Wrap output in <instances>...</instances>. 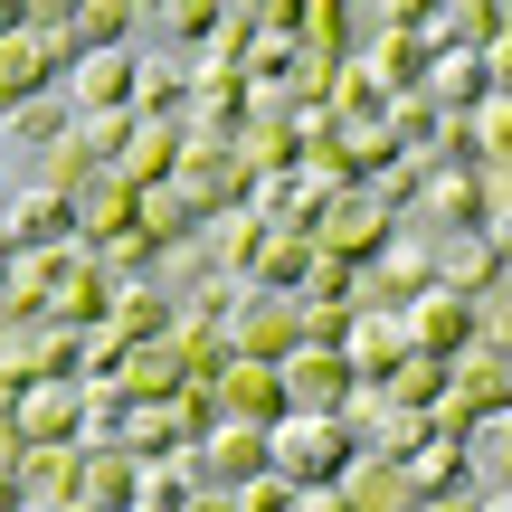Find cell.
<instances>
[{
	"label": "cell",
	"instance_id": "obj_10",
	"mask_svg": "<svg viewBox=\"0 0 512 512\" xmlns=\"http://www.w3.org/2000/svg\"><path fill=\"white\" fill-rule=\"evenodd\" d=\"M427 105L437 114H475V105H494L503 95V57H475V48H446V57H427Z\"/></svg>",
	"mask_w": 512,
	"mask_h": 512
},
{
	"label": "cell",
	"instance_id": "obj_27",
	"mask_svg": "<svg viewBox=\"0 0 512 512\" xmlns=\"http://www.w3.org/2000/svg\"><path fill=\"white\" fill-rule=\"evenodd\" d=\"M38 95H57V57L19 29V38H0V114H10V105H38Z\"/></svg>",
	"mask_w": 512,
	"mask_h": 512
},
{
	"label": "cell",
	"instance_id": "obj_23",
	"mask_svg": "<svg viewBox=\"0 0 512 512\" xmlns=\"http://www.w3.org/2000/svg\"><path fill=\"white\" fill-rule=\"evenodd\" d=\"M114 389H124L133 408H152V399H181L190 370H181V351H171V342H133V351H124V370H114Z\"/></svg>",
	"mask_w": 512,
	"mask_h": 512
},
{
	"label": "cell",
	"instance_id": "obj_3",
	"mask_svg": "<svg viewBox=\"0 0 512 512\" xmlns=\"http://www.w3.org/2000/svg\"><path fill=\"white\" fill-rule=\"evenodd\" d=\"M418 294H437V238H427V228H399V238L361 266V304L370 313H408Z\"/></svg>",
	"mask_w": 512,
	"mask_h": 512
},
{
	"label": "cell",
	"instance_id": "obj_32",
	"mask_svg": "<svg viewBox=\"0 0 512 512\" xmlns=\"http://www.w3.org/2000/svg\"><path fill=\"white\" fill-rule=\"evenodd\" d=\"M181 446H190V427H181V408H171V399H152V408H133V418H124V456L133 465H143V456H181Z\"/></svg>",
	"mask_w": 512,
	"mask_h": 512
},
{
	"label": "cell",
	"instance_id": "obj_34",
	"mask_svg": "<svg viewBox=\"0 0 512 512\" xmlns=\"http://www.w3.org/2000/svg\"><path fill=\"white\" fill-rule=\"evenodd\" d=\"M67 124H76V114H67V95H38V105H10V114H0V143H19V152H48Z\"/></svg>",
	"mask_w": 512,
	"mask_h": 512
},
{
	"label": "cell",
	"instance_id": "obj_41",
	"mask_svg": "<svg viewBox=\"0 0 512 512\" xmlns=\"http://www.w3.org/2000/svg\"><path fill=\"white\" fill-rule=\"evenodd\" d=\"M238 512H304V494L285 475H256V484H238Z\"/></svg>",
	"mask_w": 512,
	"mask_h": 512
},
{
	"label": "cell",
	"instance_id": "obj_9",
	"mask_svg": "<svg viewBox=\"0 0 512 512\" xmlns=\"http://www.w3.org/2000/svg\"><path fill=\"white\" fill-rule=\"evenodd\" d=\"M0 228H10L19 256H29V247H76V200H67V190H48V181L0 190Z\"/></svg>",
	"mask_w": 512,
	"mask_h": 512
},
{
	"label": "cell",
	"instance_id": "obj_29",
	"mask_svg": "<svg viewBox=\"0 0 512 512\" xmlns=\"http://www.w3.org/2000/svg\"><path fill=\"white\" fill-rule=\"evenodd\" d=\"M323 114H332V124H380L389 95H380V76H370L361 57H342V67H332V86H323Z\"/></svg>",
	"mask_w": 512,
	"mask_h": 512
},
{
	"label": "cell",
	"instance_id": "obj_15",
	"mask_svg": "<svg viewBox=\"0 0 512 512\" xmlns=\"http://www.w3.org/2000/svg\"><path fill=\"white\" fill-rule=\"evenodd\" d=\"M399 323H408V351H427V361H465L475 351V304H456V294H418Z\"/></svg>",
	"mask_w": 512,
	"mask_h": 512
},
{
	"label": "cell",
	"instance_id": "obj_1",
	"mask_svg": "<svg viewBox=\"0 0 512 512\" xmlns=\"http://www.w3.org/2000/svg\"><path fill=\"white\" fill-rule=\"evenodd\" d=\"M266 475H285L294 494H332V484L351 475V427L342 418H275L266 427Z\"/></svg>",
	"mask_w": 512,
	"mask_h": 512
},
{
	"label": "cell",
	"instance_id": "obj_30",
	"mask_svg": "<svg viewBox=\"0 0 512 512\" xmlns=\"http://www.w3.org/2000/svg\"><path fill=\"white\" fill-rule=\"evenodd\" d=\"M190 494H200V484H190L181 456H143L133 465V512H190Z\"/></svg>",
	"mask_w": 512,
	"mask_h": 512
},
{
	"label": "cell",
	"instance_id": "obj_18",
	"mask_svg": "<svg viewBox=\"0 0 512 512\" xmlns=\"http://www.w3.org/2000/svg\"><path fill=\"white\" fill-rule=\"evenodd\" d=\"M399 494H408V503H456V494H475V456L446 446V437H427L418 456L399 465Z\"/></svg>",
	"mask_w": 512,
	"mask_h": 512
},
{
	"label": "cell",
	"instance_id": "obj_2",
	"mask_svg": "<svg viewBox=\"0 0 512 512\" xmlns=\"http://www.w3.org/2000/svg\"><path fill=\"white\" fill-rule=\"evenodd\" d=\"M408 219H427V238L494 228V219H503V162H484V171H437V162H427V190H418Z\"/></svg>",
	"mask_w": 512,
	"mask_h": 512
},
{
	"label": "cell",
	"instance_id": "obj_14",
	"mask_svg": "<svg viewBox=\"0 0 512 512\" xmlns=\"http://www.w3.org/2000/svg\"><path fill=\"white\" fill-rule=\"evenodd\" d=\"M351 57L380 76V95H418L437 48H427V29H370V38H351Z\"/></svg>",
	"mask_w": 512,
	"mask_h": 512
},
{
	"label": "cell",
	"instance_id": "obj_24",
	"mask_svg": "<svg viewBox=\"0 0 512 512\" xmlns=\"http://www.w3.org/2000/svg\"><path fill=\"white\" fill-rule=\"evenodd\" d=\"M133 48V10L124 0H67V67L76 57H114Z\"/></svg>",
	"mask_w": 512,
	"mask_h": 512
},
{
	"label": "cell",
	"instance_id": "obj_11",
	"mask_svg": "<svg viewBox=\"0 0 512 512\" xmlns=\"http://www.w3.org/2000/svg\"><path fill=\"white\" fill-rule=\"evenodd\" d=\"M408 361V323H399V313H351V332H342V370H351V389H380L389 380V370H399Z\"/></svg>",
	"mask_w": 512,
	"mask_h": 512
},
{
	"label": "cell",
	"instance_id": "obj_5",
	"mask_svg": "<svg viewBox=\"0 0 512 512\" xmlns=\"http://www.w3.org/2000/svg\"><path fill=\"white\" fill-rule=\"evenodd\" d=\"M503 285H512V266H503V228L437 238V294H456V304H494Z\"/></svg>",
	"mask_w": 512,
	"mask_h": 512
},
{
	"label": "cell",
	"instance_id": "obj_33",
	"mask_svg": "<svg viewBox=\"0 0 512 512\" xmlns=\"http://www.w3.org/2000/svg\"><path fill=\"white\" fill-rule=\"evenodd\" d=\"M86 512H133V456L124 446H86Z\"/></svg>",
	"mask_w": 512,
	"mask_h": 512
},
{
	"label": "cell",
	"instance_id": "obj_20",
	"mask_svg": "<svg viewBox=\"0 0 512 512\" xmlns=\"http://www.w3.org/2000/svg\"><path fill=\"white\" fill-rule=\"evenodd\" d=\"M133 114L143 124H190V57H143L133 48Z\"/></svg>",
	"mask_w": 512,
	"mask_h": 512
},
{
	"label": "cell",
	"instance_id": "obj_16",
	"mask_svg": "<svg viewBox=\"0 0 512 512\" xmlns=\"http://www.w3.org/2000/svg\"><path fill=\"white\" fill-rule=\"evenodd\" d=\"M209 399H219V418H238V427H275V418H285V380H275V361H228Z\"/></svg>",
	"mask_w": 512,
	"mask_h": 512
},
{
	"label": "cell",
	"instance_id": "obj_8",
	"mask_svg": "<svg viewBox=\"0 0 512 512\" xmlns=\"http://www.w3.org/2000/svg\"><path fill=\"white\" fill-rule=\"evenodd\" d=\"M171 181H181L190 200L209 209V219H219V209H247V200H256V171L238 162V143H181V171H171Z\"/></svg>",
	"mask_w": 512,
	"mask_h": 512
},
{
	"label": "cell",
	"instance_id": "obj_36",
	"mask_svg": "<svg viewBox=\"0 0 512 512\" xmlns=\"http://www.w3.org/2000/svg\"><path fill=\"white\" fill-rule=\"evenodd\" d=\"M38 181H48V190H67V200H76V190H86V181H95V162H86V143H76V124H67V133H57V143H48V152H38Z\"/></svg>",
	"mask_w": 512,
	"mask_h": 512
},
{
	"label": "cell",
	"instance_id": "obj_45",
	"mask_svg": "<svg viewBox=\"0 0 512 512\" xmlns=\"http://www.w3.org/2000/svg\"><path fill=\"white\" fill-rule=\"evenodd\" d=\"M29 512H86V503H29Z\"/></svg>",
	"mask_w": 512,
	"mask_h": 512
},
{
	"label": "cell",
	"instance_id": "obj_19",
	"mask_svg": "<svg viewBox=\"0 0 512 512\" xmlns=\"http://www.w3.org/2000/svg\"><path fill=\"white\" fill-rule=\"evenodd\" d=\"M266 238H275V228L256 219V209H219V219L200 228V256L228 275V285H247V275H256V256H266Z\"/></svg>",
	"mask_w": 512,
	"mask_h": 512
},
{
	"label": "cell",
	"instance_id": "obj_12",
	"mask_svg": "<svg viewBox=\"0 0 512 512\" xmlns=\"http://www.w3.org/2000/svg\"><path fill=\"white\" fill-rule=\"evenodd\" d=\"M228 351L238 361H285L294 351V304L285 294H238L228 304Z\"/></svg>",
	"mask_w": 512,
	"mask_h": 512
},
{
	"label": "cell",
	"instance_id": "obj_43",
	"mask_svg": "<svg viewBox=\"0 0 512 512\" xmlns=\"http://www.w3.org/2000/svg\"><path fill=\"white\" fill-rule=\"evenodd\" d=\"M190 512H238V494H219V484H200V494H190Z\"/></svg>",
	"mask_w": 512,
	"mask_h": 512
},
{
	"label": "cell",
	"instance_id": "obj_4",
	"mask_svg": "<svg viewBox=\"0 0 512 512\" xmlns=\"http://www.w3.org/2000/svg\"><path fill=\"white\" fill-rule=\"evenodd\" d=\"M389 238H399V219H389L370 190H342V200L323 209V228H313V256H332V266H351V275H361Z\"/></svg>",
	"mask_w": 512,
	"mask_h": 512
},
{
	"label": "cell",
	"instance_id": "obj_37",
	"mask_svg": "<svg viewBox=\"0 0 512 512\" xmlns=\"http://www.w3.org/2000/svg\"><path fill=\"white\" fill-rule=\"evenodd\" d=\"M124 418H133V399L114 380H86V446H124Z\"/></svg>",
	"mask_w": 512,
	"mask_h": 512
},
{
	"label": "cell",
	"instance_id": "obj_13",
	"mask_svg": "<svg viewBox=\"0 0 512 512\" xmlns=\"http://www.w3.org/2000/svg\"><path fill=\"white\" fill-rule=\"evenodd\" d=\"M57 95H67V114H133V48L76 57V67L57 76Z\"/></svg>",
	"mask_w": 512,
	"mask_h": 512
},
{
	"label": "cell",
	"instance_id": "obj_31",
	"mask_svg": "<svg viewBox=\"0 0 512 512\" xmlns=\"http://www.w3.org/2000/svg\"><path fill=\"white\" fill-rule=\"evenodd\" d=\"M304 275H313V238H266V256H256V275H247V294H304Z\"/></svg>",
	"mask_w": 512,
	"mask_h": 512
},
{
	"label": "cell",
	"instance_id": "obj_28",
	"mask_svg": "<svg viewBox=\"0 0 512 512\" xmlns=\"http://www.w3.org/2000/svg\"><path fill=\"white\" fill-rule=\"evenodd\" d=\"M19 484H29V503H86V446H29Z\"/></svg>",
	"mask_w": 512,
	"mask_h": 512
},
{
	"label": "cell",
	"instance_id": "obj_25",
	"mask_svg": "<svg viewBox=\"0 0 512 512\" xmlns=\"http://www.w3.org/2000/svg\"><path fill=\"white\" fill-rule=\"evenodd\" d=\"M133 228H143V238H152V247L171 256V247H190V238L209 228V209L190 200L181 181H162V190H143V209H133Z\"/></svg>",
	"mask_w": 512,
	"mask_h": 512
},
{
	"label": "cell",
	"instance_id": "obj_21",
	"mask_svg": "<svg viewBox=\"0 0 512 512\" xmlns=\"http://www.w3.org/2000/svg\"><path fill=\"white\" fill-rule=\"evenodd\" d=\"M133 209H143V190H124L114 171H95V181L76 190V247H114V238H133Z\"/></svg>",
	"mask_w": 512,
	"mask_h": 512
},
{
	"label": "cell",
	"instance_id": "obj_38",
	"mask_svg": "<svg viewBox=\"0 0 512 512\" xmlns=\"http://www.w3.org/2000/svg\"><path fill=\"white\" fill-rule=\"evenodd\" d=\"M76 143H86L95 171H114V162H124V143H133V114H76Z\"/></svg>",
	"mask_w": 512,
	"mask_h": 512
},
{
	"label": "cell",
	"instance_id": "obj_6",
	"mask_svg": "<svg viewBox=\"0 0 512 512\" xmlns=\"http://www.w3.org/2000/svg\"><path fill=\"white\" fill-rule=\"evenodd\" d=\"M181 465H190V484H219V494H238V484L266 475V427L219 418L209 437H190V446H181Z\"/></svg>",
	"mask_w": 512,
	"mask_h": 512
},
{
	"label": "cell",
	"instance_id": "obj_22",
	"mask_svg": "<svg viewBox=\"0 0 512 512\" xmlns=\"http://www.w3.org/2000/svg\"><path fill=\"white\" fill-rule=\"evenodd\" d=\"M181 143H190V124H143V114H133V143H124V162H114V181L124 190H162L171 171H181Z\"/></svg>",
	"mask_w": 512,
	"mask_h": 512
},
{
	"label": "cell",
	"instance_id": "obj_26",
	"mask_svg": "<svg viewBox=\"0 0 512 512\" xmlns=\"http://www.w3.org/2000/svg\"><path fill=\"white\" fill-rule=\"evenodd\" d=\"M171 313H181V304H171V294L162 285H114V304H105V332H114V342H171Z\"/></svg>",
	"mask_w": 512,
	"mask_h": 512
},
{
	"label": "cell",
	"instance_id": "obj_44",
	"mask_svg": "<svg viewBox=\"0 0 512 512\" xmlns=\"http://www.w3.org/2000/svg\"><path fill=\"white\" fill-rule=\"evenodd\" d=\"M10 266H19V247H10V228H0V294H10Z\"/></svg>",
	"mask_w": 512,
	"mask_h": 512
},
{
	"label": "cell",
	"instance_id": "obj_17",
	"mask_svg": "<svg viewBox=\"0 0 512 512\" xmlns=\"http://www.w3.org/2000/svg\"><path fill=\"white\" fill-rule=\"evenodd\" d=\"M19 446H86V389L38 380L29 399H19Z\"/></svg>",
	"mask_w": 512,
	"mask_h": 512
},
{
	"label": "cell",
	"instance_id": "obj_35",
	"mask_svg": "<svg viewBox=\"0 0 512 512\" xmlns=\"http://www.w3.org/2000/svg\"><path fill=\"white\" fill-rule=\"evenodd\" d=\"M380 399H389V408H418V418H427V408L446 399V361H427V351H408V361H399V370L380 380Z\"/></svg>",
	"mask_w": 512,
	"mask_h": 512
},
{
	"label": "cell",
	"instance_id": "obj_7",
	"mask_svg": "<svg viewBox=\"0 0 512 512\" xmlns=\"http://www.w3.org/2000/svg\"><path fill=\"white\" fill-rule=\"evenodd\" d=\"M275 380H285V408H294V418H342V408H351V370H342V351L294 342L285 361H275Z\"/></svg>",
	"mask_w": 512,
	"mask_h": 512
},
{
	"label": "cell",
	"instance_id": "obj_39",
	"mask_svg": "<svg viewBox=\"0 0 512 512\" xmlns=\"http://www.w3.org/2000/svg\"><path fill=\"white\" fill-rule=\"evenodd\" d=\"M294 304H361V275L332 266V256H313V275H304V294H294Z\"/></svg>",
	"mask_w": 512,
	"mask_h": 512
},
{
	"label": "cell",
	"instance_id": "obj_42",
	"mask_svg": "<svg viewBox=\"0 0 512 512\" xmlns=\"http://www.w3.org/2000/svg\"><path fill=\"white\" fill-rule=\"evenodd\" d=\"M0 512H29V484H19V465H0Z\"/></svg>",
	"mask_w": 512,
	"mask_h": 512
},
{
	"label": "cell",
	"instance_id": "obj_40",
	"mask_svg": "<svg viewBox=\"0 0 512 512\" xmlns=\"http://www.w3.org/2000/svg\"><path fill=\"white\" fill-rule=\"evenodd\" d=\"M162 29H171V38H181V48H190V57H200V48H209V38H219V0H181V10H162Z\"/></svg>",
	"mask_w": 512,
	"mask_h": 512
}]
</instances>
